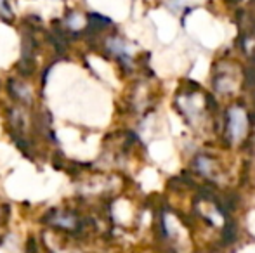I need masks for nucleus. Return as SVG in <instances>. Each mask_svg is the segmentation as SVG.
<instances>
[{"label": "nucleus", "mask_w": 255, "mask_h": 253, "mask_svg": "<svg viewBox=\"0 0 255 253\" xmlns=\"http://www.w3.org/2000/svg\"><path fill=\"white\" fill-rule=\"evenodd\" d=\"M226 132L231 144H240L245 141L249 134V115L245 108L242 106H231L228 109V123H226Z\"/></svg>", "instance_id": "1"}, {"label": "nucleus", "mask_w": 255, "mask_h": 253, "mask_svg": "<svg viewBox=\"0 0 255 253\" xmlns=\"http://www.w3.org/2000/svg\"><path fill=\"white\" fill-rule=\"evenodd\" d=\"M45 222L52 224V226H56V227H61V229H68V231L80 229V220H78V217L70 212L54 210L52 213H49V215L45 217Z\"/></svg>", "instance_id": "2"}, {"label": "nucleus", "mask_w": 255, "mask_h": 253, "mask_svg": "<svg viewBox=\"0 0 255 253\" xmlns=\"http://www.w3.org/2000/svg\"><path fill=\"white\" fill-rule=\"evenodd\" d=\"M9 88H10V92L14 94V97L19 99V101H24V102H30L31 101V92H30V88H28L26 85L23 84V82H14V80H10Z\"/></svg>", "instance_id": "3"}, {"label": "nucleus", "mask_w": 255, "mask_h": 253, "mask_svg": "<svg viewBox=\"0 0 255 253\" xmlns=\"http://www.w3.org/2000/svg\"><path fill=\"white\" fill-rule=\"evenodd\" d=\"M236 233H238V229H236V224L231 222V220H228L224 226V229H222V243L224 245H231L233 241L236 240Z\"/></svg>", "instance_id": "4"}]
</instances>
